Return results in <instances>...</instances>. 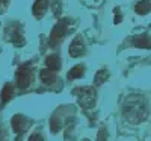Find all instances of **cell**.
<instances>
[{"label":"cell","mask_w":151,"mask_h":141,"mask_svg":"<svg viewBox=\"0 0 151 141\" xmlns=\"http://www.w3.org/2000/svg\"><path fill=\"white\" fill-rule=\"evenodd\" d=\"M47 6H48V0H36V2L33 3V9H32L33 15L36 18H41L45 14Z\"/></svg>","instance_id":"ba28073f"},{"label":"cell","mask_w":151,"mask_h":141,"mask_svg":"<svg viewBox=\"0 0 151 141\" xmlns=\"http://www.w3.org/2000/svg\"><path fill=\"white\" fill-rule=\"evenodd\" d=\"M85 74V67L83 65H76L73 70H70V73L67 74V78L70 81H74V79H79Z\"/></svg>","instance_id":"4fadbf2b"},{"label":"cell","mask_w":151,"mask_h":141,"mask_svg":"<svg viewBox=\"0 0 151 141\" xmlns=\"http://www.w3.org/2000/svg\"><path fill=\"white\" fill-rule=\"evenodd\" d=\"M27 126H29V121H27L26 117H23V115H15V117L12 118V129L17 134H23L26 131Z\"/></svg>","instance_id":"52a82bcc"},{"label":"cell","mask_w":151,"mask_h":141,"mask_svg":"<svg viewBox=\"0 0 151 141\" xmlns=\"http://www.w3.org/2000/svg\"><path fill=\"white\" fill-rule=\"evenodd\" d=\"M133 46L141 47V49H151V38L144 33V35H137L133 38Z\"/></svg>","instance_id":"9c48e42d"},{"label":"cell","mask_w":151,"mask_h":141,"mask_svg":"<svg viewBox=\"0 0 151 141\" xmlns=\"http://www.w3.org/2000/svg\"><path fill=\"white\" fill-rule=\"evenodd\" d=\"M109 78V71H107V68H101L97 74H95V85H101L103 82H106V79Z\"/></svg>","instance_id":"9a60e30c"},{"label":"cell","mask_w":151,"mask_h":141,"mask_svg":"<svg viewBox=\"0 0 151 141\" xmlns=\"http://www.w3.org/2000/svg\"><path fill=\"white\" fill-rule=\"evenodd\" d=\"M45 65H47V68H50V70L59 71V68H60V59H59V55H50V56H47V59H45Z\"/></svg>","instance_id":"8fae6325"},{"label":"cell","mask_w":151,"mask_h":141,"mask_svg":"<svg viewBox=\"0 0 151 141\" xmlns=\"http://www.w3.org/2000/svg\"><path fill=\"white\" fill-rule=\"evenodd\" d=\"M136 14H139V15H147L148 12L151 11V0H142V2H139L136 6Z\"/></svg>","instance_id":"7c38bea8"},{"label":"cell","mask_w":151,"mask_h":141,"mask_svg":"<svg viewBox=\"0 0 151 141\" xmlns=\"http://www.w3.org/2000/svg\"><path fill=\"white\" fill-rule=\"evenodd\" d=\"M68 53H70L71 58H79V56H82L85 53V46H83L82 38H74L71 46H70Z\"/></svg>","instance_id":"8992f818"},{"label":"cell","mask_w":151,"mask_h":141,"mask_svg":"<svg viewBox=\"0 0 151 141\" xmlns=\"http://www.w3.org/2000/svg\"><path fill=\"white\" fill-rule=\"evenodd\" d=\"M41 81L45 84V85H52V84H55L56 82V79H58V76H56V71L55 70H50V68H44V70H41Z\"/></svg>","instance_id":"30bf717a"},{"label":"cell","mask_w":151,"mask_h":141,"mask_svg":"<svg viewBox=\"0 0 151 141\" xmlns=\"http://www.w3.org/2000/svg\"><path fill=\"white\" fill-rule=\"evenodd\" d=\"M122 115L125 117V120L130 121L132 124H139L141 121L147 120V117H148V106L144 102V99L137 97V96L130 97L124 103Z\"/></svg>","instance_id":"6da1fadb"},{"label":"cell","mask_w":151,"mask_h":141,"mask_svg":"<svg viewBox=\"0 0 151 141\" xmlns=\"http://www.w3.org/2000/svg\"><path fill=\"white\" fill-rule=\"evenodd\" d=\"M6 40L11 41V43H14L15 46H21L24 43L23 40V31L20 28V24H12V26H8L6 28Z\"/></svg>","instance_id":"5b68a950"},{"label":"cell","mask_w":151,"mask_h":141,"mask_svg":"<svg viewBox=\"0 0 151 141\" xmlns=\"http://www.w3.org/2000/svg\"><path fill=\"white\" fill-rule=\"evenodd\" d=\"M8 2H9V0H0V5H3V6H6V5H8Z\"/></svg>","instance_id":"ac0fdd59"},{"label":"cell","mask_w":151,"mask_h":141,"mask_svg":"<svg viewBox=\"0 0 151 141\" xmlns=\"http://www.w3.org/2000/svg\"><path fill=\"white\" fill-rule=\"evenodd\" d=\"M30 140H42V137H41V135H32Z\"/></svg>","instance_id":"e0dca14e"},{"label":"cell","mask_w":151,"mask_h":141,"mask_svg":"<svg viewBox=\"0 0 151 141\" xmlns=\"http://www.w3.org/2000/svg\"><path fill=\"white\" fill-rule=\"evenodd\" d=\"M68 24H70V20L65 18V20H60L56 26L53 28L52 33H50V44H52L53 47L58 46V44L65 38L67 31H68Z\"/></svg>","instance_id":"3957f363"},{"label":"cell","mask_w":151,"mask_h":141,"mask_svg":"<svg viewBox=\"0 0 151 141\" xmlns=\"http://www.w3.org/2000/svg\"><path fill=\"white\" fill-rule=\"evenodd\" d=\"M33 81V71L30 68L29 64H24L17 70V84L20 88H27L30 85V82Z\"/></svg>","instance_id":"277c9868"},{"label":"cell","mask_w":151,"mask_h":141,"mask_svg":"<svg viewBox=\"0 0 151 141\" xmlns=\"http://www.w3.org/2000/svg\"><path fill=\"white\" fill-rule=\"evenodd\" d=\"M12 94H14V88H12V85L6 84L2 89V96H0L2 97V105H5L6 102H9L12 99Z\"/></svg>","instance_id":"5bb4252c"},{"label":"cell","mask_w":151,"mask_h":141,"mask_svg":"<svg viewBox=\"0 0 151 141\" xmlns=\"http://www.w3.org/2000/svg\"><path fill=\"white\" fill-rule=\"evenodd\" d=\"M74 94L79 97V102L83 108H92L95 103V89L92 86H85L74 89Z\"/></svg>","instance_id":"7a4b0ae2"},{"label":"cell","mask_w":151,"mask_h":141,"mask_svg":"<svg viewBox=\"0 0 151 141\" xmlns=\"http://www.w3.org/2000/svg\"><path fill=\"white\" fill-rule=\"evenodd\" d=\"M60 126H62V117L59 112H56L52 117V132H58L60 129Z\"/></svg>","instance_id":"2e32d148"}]
</instances>
